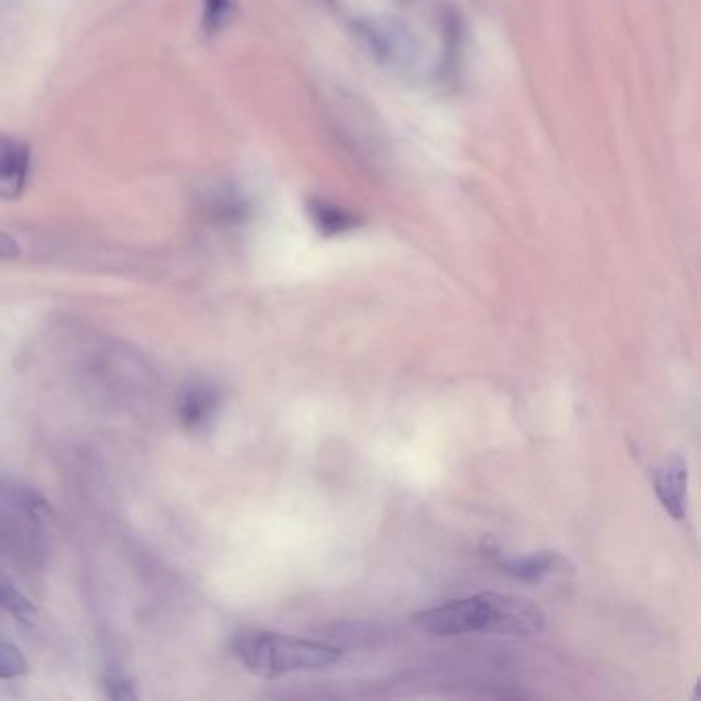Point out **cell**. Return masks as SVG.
I'll list each match as a JSON object with an SVG mask.
<instances>
[{
  "instance_id": "obj_1",
  "label": "cell",
  "mask_w": 701,
  "mask_h": 701,
  "mask_svg": "<svg viewBox=\"0 0 701 701\" xmlns=\"http://www.w3.org/2000/svg\"><path fill=\"white\" fill-rule=\"evenodd\" d=\"M420 630L432 636L463 634H508L533 636L545 630L547 617L543 609L519 595L482 593L467 599L430 607L414 615Z\"/></svg>"
},
{
  "instance_id": "obj_2",
  "label": "cell",
  "mask_w": 701,
  "mask_h": 701,
  "mask_svg": "<svg viewBox=\"0 0 701 701\" xmlns=\"http://www.w3.org/2000/svg\"><path fill=\"white\" fill-rule=\"evenodd\" d=\"M233 652L249 673L264 679L327 669L342 658V652L329 644L266 630H247L237 634L233 640Z\"/></svg>"
},
{
  "instance_id": "obj_3",
  "label": "cell",
  "mask_w": 701,
  "mask_h": 701,
  "mask_svg": "<svg viewBox=\"0 0 701 701\" xmlns=\"http://www.w3.org/2000/svg\"><path fill=\"white\" fill-rule=\"evenodd\" d=\"M48 506L23 486H0V551L17 562H38L44 551Z\"/></svg>"
},
{
  "instance_id": "obj_4",
  "label": "cell",
  "mask_w": 701,
  "mask_h": 701,
  "mask_svg": "<svg viewBox=\"0 0 701 701\" xmlns=\"http://www.w3.org/2000/svg\"><path fill=\"white\" fill-rule=\"evenodd\" d=\"M354 35L375 62L391 70H414L422 58L416 31L389 13L362 15L354 21Z\"/></svg>"
},
{
  "instance_id": "obj_5",
  "label": "cell",
  "mask_w": 701,
  "mask_h": 701,
  "mask_svg": "<svg viewBox=\"0 0 701 701\" xmlns=\"http://www.w3.org/2000/svg\"><path fill=\"white\" fill-rule=\"evenodd\" d=\"M223 405V395L218 387L206 381H194L181 389L177 397V420L188 432L208 430Z\"/></svg>"
},
{
  "instance_id": "obj_6",
  "label": "cell",
  "mask_w": 701,
  "mask_h": 701,
  "mask_svg": "<svg viewBox=\"0 0 701 701\" xmlns=\"http://www.w3.org/2000/svg\"><path fill=\"white\" fill-rule=\"evenodd\" d=\"M654 492L675 521H683L687 512V484L689 471L681 453H671L662 459L654 471Z\"/></svg>"
},
{
  "instance_id": "obj_7",
  "label": "cell",
  "mask_w": 701,
  "mask_h": 701,
  "mask_svg": "<svg viewBox=\"0 0 701 701\" xmlns=\"http://www.w3.org/2000/svg\"><path fill=\"white\" fill-rule=\"evenodd\" d=\"M31 169V149L9 134H0V200L21 198Z\"/></svg>"
},
{
  "instance_id": "obj_8",
  "label": "cell",
  "mask_w": 701,
  "mask_h": 701,
  "mask_svg": "<svg viewBox=\"0 0 701 701\" xmlns=\"http://www.w3.org/2000/svg\"><path fill=\"white\" fill-rule=\"evenodd\" d=\"M498 566L508 576L523 582H535L553 574L572 572L570 560L558 551H537L521 558H500Z\"/></svg>"
},
{
  "instance_id": "obj_9",
  "label": "cell",
  "mask_w": 701,
  "mask_h": 701,
  "mask_svg": "<svg viewBox=\"0 0 701 701\" xmlns=\"http://www.w3.org/2000/svg\"><path fill=\"white\" fill-rule=\"evenodd\" d=\"M235 17V0H204L202 31L216 35L223 31Z\"/></svg>"
},
{
  "instance_id": "obj_10",
  "label": "cell",
  "mask_w": 701,
  "mask_h": 701,
  "mask_svg": "<svg viewBox=\"0 0 701 701\" xmlns=\"http://www.w3.org/2000/svg\"><path fill=\"white\" fill-rule=\"evenodd\" d=\"M311 214L315 218V223L319 225L321 231L334 235V233H344L356 225V220L352 214H344L336 206H327L323 202H317L311 206Z\"/></svg>"
},
{
  "instance_id": "obj_11",
  "label": "cell",
  "mask_w": 701,
  "mask_h": 701,
  "mask_svg": "<svg viewBox=\"0 0 701 701\" xmlns=\"http://www.w3.org/2000/svg\"><path fill=\"white\" fill-rule=\"evenodd\" d=\"M0 609L9 611L17 621L23 623H31L35 617V607L31 605V601L5 582H0Z\"/></svg>"
},
{
  "instance_id": "obj_12",
  "label": "cell",
  "mask_w": 701,
  "mask_h": 701,
  "mask_svg": "<svg viewBox=\"0 0 701 701\" xmlns=\"http://www.w3.org/2000/svg\"><path fill=\"white\" fill-rule=\"evenodd\" d=\"M27 660L13 644L0 640V679H17L27 673Z\"/></svg>"
},
{
  "instance_id": "obj_13",
  "label": "cell",
  "mask_w": 701,
  "mask_h": 701,
  "mask_svg": "<svg viewBox=\"0 0 701 701\" xmlns=\"http://www.w3.org/2000/svg\"><path fill=\"white\" fill-rule=\"evenodd\" d=\"M105 687H107V695L112 699H122V701H130L136 699V689L134 683L120 675V673H112L105 677Z\"/></svg>"
},
{
  "instance_id": "obj_14",
  "label": "cell",
  "mask_w": 701,
  "mask_h": 701,
  "mask_svg": "<svg viewBox=\"0 0 701 701\" xmlns=\"http://www.w3.org/2000/svg\"><path fill=\"white\" fill-rule=\"evenodd\" d=\"M19 255H21L19 241L11 233L0 229V260H15Z\"/></svg>"
}]
</instances>
